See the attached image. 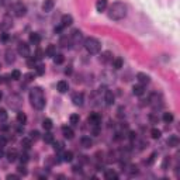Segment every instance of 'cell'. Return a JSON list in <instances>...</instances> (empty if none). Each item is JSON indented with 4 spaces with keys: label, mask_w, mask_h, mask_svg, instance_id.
<instances>
[{
    "label": "cell",
    "mask_w": 180,
    "mask_h": 180,
    "mask_svg": "<svg viewBox=\"0 0 180 180\" xmlns=\"http://www.w3.org/2000/svg\"><path fill=\"white\" fill-rule=\"evenodd\" d=\"M127 16V6L122 1H116L109 7V17L111 20H122Z\"/></svg>",
    "instance_id": "cell-1"
},
{
    "label": "cell",
    "mask_w": 180,
    "mask_h": 180,
    "mask_svg": "<svg viewBox=\"0 0 180 180\" xmlns=\"http://www.w3.org/2000/svg\"><path fill=\"white\" fill-rule=\"evenodd\" d=\"M30 101L32 107L37 110H42L45 107V96L41 87H34L30 91Z\"/></svg>",
    "instance_id": "cell-2"
},
{
    "label": "cell",
    "mask_w": 180,
    "mask_h": 180,
    "mask_svg": "<svg viewBox=\"0 0 180 180\" xmlns=\"http://www.w3.org/2000/svg\"><path fill=\"white\" fill-rule=\"evenodd\" d=\"M84 49L91 54V55H94V54H99L100 49H101V44H100V41L97 38H93V37H89V38L84 39Z\"/></svg>",
    "instance_id": "cell-3"
},
{
    "label": "cell",
    "mask_w": 180,
    "mask_h": 180,
    "mask_svg": "<svg viewBox=\"0 0 180 180\" xmlns=\"http://www.w3.org/2000/svg\"><path fill=\"white\" fill-rule=\"evenodd\" d=\"M17 52H19L20 56L28 58L30 56V45L27 44V42H20L19 46H17Z\"/></svg>",
    "instance_id": "cell-4"
},
{
    "label": "cell",
    "mask_w": 180,
    "mask_h": 180,
    "mask_svg": "<svg viewBox=\"0 0 180 180\" xmlns=\"http://www.w3.org/2000/svg\"><path fill=\"white\" fill-rule=\"evenodd\" d=\"M27 13V7L23 4V3H16L13 7V14L16 17H23V16H26Z\"/></svg>",
    "instance_id": "cell-5"
},
{
    "label": "cell",
    "mask_w": 180,
    "mask_h": 180,
    "mask_svg": "<svg viewBox=\"0 0 180 180\" xmlns=\"http://www.w3.org/2000/svg\"><path fill=\"white\" fill-rule=\"evenodd\" d=\"M136 80H138V83L139 84H148L149 82H151V77L146 75V73H142V72H139V73H136Z\"/></svg>",
    "instance_id": "cell-6"
},
{
    "label": "cell",
    "mask_w": 180,
    "mask_h": 180,
    "mask_svg": "<svg viewBox=\"0 0 180 180\" xmlns=\"http://www.w3.org/2000/svg\"><path fill=\"white\" fill-rule=\"evenodd\" d=\"M89 122L90 125H100V122H101V116L100 114H97V113H93V114H90L89 117Z\"/></svg>",
    "instance_id": "cell-7"
},
{
    "label": "cell",
    "mask_w": 180,
    "mask_h": 180,
    "mask_svg": "<svg viewBox=\"0 0 180 180\" xmlns=\"http://www.w3.org/2000/svg\"><path fill=\"white\" fill-rule=\"evenodd\" d=\"M72 23H73V17L71 14H64L62 16V20H61V26L62 27H69L72 26Z\"/></svg>",
    "instance_id": "cell-8"
},
{
    "label": "cell",
    "mask_w": 180,
    "mask_h": 180,
    "mask_svg": "<svg viewBox=\"0 0 180 180\" xmlns=\"http://www.w3.org/2000/svg\"><path fill=\"white\" fill-rule=\"evenodd\" d=\"M104 101H106L107 106H113L114 104V94H113L111 90H106V93H104Z\"/></svg>",
    "instance_id": "cell-9"
},
{
    "label": "cell",
    "mask_w": 180,
    "mask_h": 180,
    "mask_svg": "<svg viewBox=\"0 0 180 180\" xmlns=\"http://www.w3.org/2000/svg\"><path fill=\"white\" fill-rule=\"evenodd\" d=\"M107 4H109V0H97L96 1V10L99 13H103L104 10L107 9Z\"/></svg>",
    "instance_id": "cell-10"
},
{
    "label": "cell",
    "mask_w": 180,
    "mask_h": 180,
    "mask_svg": "<svg viewBox=\"0 0 180 180\" xmlns=\"http://www.w3.org/2000/svg\"><path fill=\"white\" fill-rule=\"evenodd\" d=\"M55 6V1L54 0H45L44 3H42V11L44 13H49L52 9Z\"/></svg>",
    "instance_id": "cell-11"
},
{
    "label": "cell",
    "mask_w": 180,
    "mask_h": 180,
    "mask_svg": "<svg viewBox=\"0 0 180 180\" xmlns=\"http://www.w3.org/2000/svg\"><path fill=\"white\" fill-rule=\"evenodd\" d=\"M83 100H84V97L82 93H75V94L72 96V101H73L75 106H82V104H83Z\"/></svg>",
    "instance_id": "cell-12"
},
{
    "label": "cell",
    "mask_w": 180,
    "mask_h": 180,
    "mask_svg": "<svg viewBox=\"0 0 180 180\" xmlns=\"http://www.w3.org/2000/svg\"><path fill=\"white\" fill-rule=\"evenodd\" d=\"M132 93H134L135 96H142L144 93H145V87H144V84H134L132 86Z\"/></svg>",
    "instance_id": "cell-13"
},
{
    "label": "cell",
    "mask_w": 180,
    "mask_h": 180,
    "mask_svg": "<svg viewBox=\"0 0 180 180\" xmlns=\"http://www.w3.org/2000/svg\"><path fill=\"white\" fill-rule=\"evenodd\" d=\"M62 134H64L65 138H68V139H72V138H73V135H75V132H73V129H72L71 127L65 125V127H62Z\"/></svg>",
    "instance_id": "cell-14"
},
{
    "label": "cell",
    "mask_w": 180,
    "mask_h": 180,
    "mask_svg": "<svg viewBox=\"0 0 180 180\" xmlns=\"http://www.w3.org/2000/svg\"><path fill=\"white\" fill-rule=\"evenodd\" d=\"M56 89H58L59 93H66L69 90V84H68V82H65V80H61L56 84Z\"/></svg>",
    "instance_id": "cell-15"
},
{
    "label": "cell",
    "mask_w": 180,
    "mask_h": 180,
    "mask_svg": "<svg viewBox=\"0 0 180 180\" xmlns=\"http://www.w3.org/2000/svg\"><path fill=\"white\" fill-rule=\"evenodd\" d=\"M30 42L32 45H38L41 42V35H39L38 32H31L30 34Z\"/></svg>",
    "instance_id": "cell-16"
},
{
    "label": "cell",
    "mask_w": 180,
    "mask_h": 180,
    "mask_svg": "<svg viewBox=\"0 0 180 180\" xmlns=\"http://www.w3.org/2000/svg\"><path fill=\"white\" fill-rule=\"evenodd\" d=\"M104 177H106L107 180H117V179H118V174H117L113 169H109V170H106Z\"/></svg>",
    "instance_id": "cell-17"
},
{
    "label": "cell",
    "mask_w": 180,
    "mask_h": 180,
    "mask_svg": "<svg viewBox=\"0 0 180 180\" xmlns=\"http://www.w3.org/2000/svg\"><path fill=\"white\" fill-rule=\"evenodd\" d=\"M100 61L104 62V64H106V62H110V61H113V54H111L110 51L103 52V54L100 55Z\"/></svg>",
    "instance_id": "cell-18"
},
{
    "label": "cell",
    "mask_w": 180,
    "mask_h": 180,
    "mask_svg": "<svg viewBox=\"0 0 180 180\" xmlns=\"http://www.w3.org/2000/svg\"><path fill=\"white\" fill-rule=\"evenodd\" d=\"M6 156H7V161L9 162H14L17 158H19V154H17V151H16V149H10V151L7 152Z\"/></svg>",
    "instance_id": "cell-19"
},
{
    "label": "cell",
    "mask_w": 180,
    "mask_h": 180,
    "mask_svg": "<svg viewBox=\"0 0 180 180\" xmlns=\"http://www.w3.org/2000/svg\"><path fill=\"white\" fill-rule=\"evenodd\" d=\"M55 54H56V46L55 45H48V48L45 49V55L49 56V58H54Z\"/></svg>",
    "instance_id": "cell-20"
},
{
    "label": "cell",
    "mask_w": 180,
    "mask_h": 180,
    "mask_svg": "<svg viewBox=\"0 0 180 180\" xmlns=\"http://www.w3.org/2000/svg\"><path fill=\"white\" fill-rule=\"evenodd\" d=\"M177 144H179V138H177L176 135H170V136L167 138V145H169L170 148L177 146Z\"/></svg>",
    "instance_id": "cell-21"
},
{
    "label": "cell",
    "mask_w": 180,
    "mask_h": 180,
    "mask_svg": "<svg viewBox=\"0 0 180 180\" xmlns=\"http://www.w3.org/2000/svg\"><path fill=\"white\" fill-rule=\"evenodd\" d=\"M80 144H82L83 148H90V146L93 145V141H91L90 136H83V138L80 139Z\"/></svg>",
    "instance_id": "cell-22"
},
{
    "label": "cell",
    "mask_w": 180,
    "mask_h": 180,
    "mask_svg": "<svg viewBox=\"0 0 180 180\" xmlns=\"http://www.w3.org/2000/svg\"><path fill=\"white\" fill-rule=\"evenodd\" d=\"M16 61V56H14V52L11 49H7L6 51V62L7 64H13Z\"/></svg>",
    "instance_id": "cell-23"
},
{
    "label": "cell",
    "mask_w": 180,
    "mask_h": 180,
    "mask_svg": "<svg viewBox=\"0 0 180 180\" xmlns=\"http://www.w3.org/2000/svg\"><path fill=\"white\" fill-rule=\"evenodd\" d=\"M113 68L114 69H121L122 68V65H124V61H122L121 58H113Z\"/></svg>",
    "instance_id": "cell-24"
},
{
    "label": "cell",
    "mask_w": 180,
    "mask_h": 180,
    "mask_svg": "<svg viewBox=\"0 0 180 180\" xmlns=\"http://www.w3.org/2000/svg\"><path fill=\"white\" fill-rule=\"evenodd\" d=\"M11 19L10 17H4V20H3V24H0V27H1V30H7V28H10L11 27Z\"/></svg>",
    "instance_id": "cell-25"
},
{
    "label": "cell",
    "mask_w": 180,
    "mask_h": 180,
    "mask_svg": "<svg viewBox=\"0 0 180 180\" xmlns=\"http://www.w3.org/2000/svg\"><path fill=\"white\" fill-rule=\"evenodd\" d=\"M21 146L26 149V151H28V149L31 148V138H23L21 139Z\"/></svg>",
    "instance_id": "cell-26"
},
{
    "label": "cell",
    "mask_w": 180,
    "mask_h": 180,
    "mask_svg": "<svg viewBox=\"0 0 180 180\" xmlns=\"http://www.w3.org/2000/svg\"><path fill=\"white\" fill-rule=\"evenodd\" d=\"M72 159H73V152H71V151L64 152V155H62V161L64 162H72Z\"/></svg>",
    "instance_id": "cell-27"
},
{
    "label": "cell",
    "mask_w": 180,
    "mask_h": 180,
    "mask_svg": "<svg viewBox=\"0 0 180 180\" xmlns=\"http://www.w3.org/2000/svg\"><path fill=\"white\" fill-rule=\"evenodd\" d=\"M64 55L62 54H55V56H54V64L55 65H61V64H64Z\"/></svg>",
    "instance_id": "cell-28"
},
{
    "label": "cell",
    "mask_w": 180,
    "mask_h": 180,
    "mask_svg": "<svg viewBox=\"0 0 180 180\" xmlns=\"http://www.w3.org/2000/svg\"><path fill=\"white\" fill-rule=\"evenodd\" d=\"M17 121L23 125V124H26V121H27V116L23 113V111H20V113H17Z\"/></svg>",
    "instance_id": "cell-29"
},
{
    "label": "cell",
    "mask_w": 180,
    "mask_h": 180,
    "mask_svg": "<svg viewBox=\"0 0 180 180\" xmlns=\"http://www.w3.org/2000/svg\"><path fill=\"white\" fill-rule=\"evenodd\" d=\"M42 127H44V129L49 131V129L52 128V120L51 118H45L44 121H42Z\"/></svg>",
    "instance_id": "cell-30"
},
{
    "label": "cell",
    "mask_w": 180,
    "mask_h": 180,
    "mask_svg": "<svg viewBox=\"0 0 180 180\" xmlns=\"http://www.w3.org/2000/svg\"><path fill=\"white\" fill-rule=\"evenodd\" d=\"M69 121H71L72 125H77L79 121H80V117H79V114H72V116L69 117Z\"/></svg>",
    "instance_id": "cell-31"
},
{
    "label": "cell",
    "mask_w": 180,
    "mask_h": 180,
    "mask_svg": "<svg viewBox=\"0 0 180 180\" xmlns=\"http://www.w3.org/2000/svg\"><path fill=\"white\" fill-rule=\"evenodd\" d=\"M72 41H75V42H76V41H79V39L82 38V32L79 31V30H75V31L72 32Z\"/></svg>",
    "instance_id": "cell-32"
},
{
    "label": "cell",
    "mask_w": 180,
    "mask_h": 180,
    "mask_svg": "<svg viewBox=\"0 0 180 180\" xmlns=\"http://www.w3.org/2000/svg\"><path fill=\"white\" fill-rule=\"evenodd\" d=\"M161 135H162L161 129L154 128V129H152V131H151V136H152L154 139H159V138H161Z\"/></svg>",
    "instance_id": "cell-33"
},
{
    "label": "cell",
    "mask_w": 180,
    "mask_h": 180,
    "mask_svg": "<svg viewBox=\"0 0 180 180\" xmlns=\"http://www.w3.org/2000/svg\"><path fill=\"white\" fill-rule=\"evenodd\" d=\"M27 65H28V68H35L37 66V59L34 56H28L27 58Z\"/></svg>",
    "instance_id": "cell-34"
},
{
    "label": "cell",
    "mask_w": 180,
    "mask_h": 180,
    "mask_svg": "<svg viewBox=\"0 0 180 180\" xmlns=\"http://www.w3.org/2000/svg\"><path fill=\"white\" fill-rule=\"evenodd\" d=\"M35 72H37V75H39V76H42L45 73V66L42 64H37V66H35Z\"/></svg>",
    "instance_id": "cell-35"
},
{
    "label": "cell",
    "mask_w": 180,
    "mask_h": 180,
    "mask_svg": "<svg viewBox=\"0 0 180 180\" xmlns=\"http://www.w3.org/2000/svg\"><path fill=\"white\" fill-rule=\"evenodd\" d=\"M169 165H170V158H169V156H165V158H163V162H162V169H163V170H167V169H169Z\"/></svg>",
    "instance_id": "cell-36"
},
{
    "label": "cell",
    "mask_w": 180,
    "mask_h": 180,
    "mask_svg": "<svg viewBox=\"0 0 180 180\" xmlns=\"http://www.w3.org/2000/svg\"><path fill=\"white\" fill-rule=\"evenodd\" d=\"M163 121L165 122H172L173 121V114L172 113H163Z\"/></svg>",
    "instance_id": "cell-37"
},
{
    "label": "cell",
    "mask_w": 180,
    "mask_h": 180,
    "mask_svg": "<svg viewBox=\"0 0 180 180\" xmlns=\"http://www.w3.org/2000/svg\"><path fill=\"white\" fill-rule=\"evenodd\" d=\"M10 77H11L13 80H19V79H21V72L17 71V69H14V71L11 72V75H10Z\"/></svg>",
    "instance_id": "cell-38"
},
{
    "label": "cell",
    "mask_w": 180,
    "mask_h": 180,
    "mask_svg": "<svg viewBox=\"0 0 180 180\" xmlns=\"http://www.w3.org/2000/svg\"><path fill=\"white\" fill-rule=\"evenodd\" d=\"M44 141L46 142V144H52V142H54V135H52L51 132H45Z\"/></svg>",
    "instance_id": "cell-39"
},
{
    "label": "cell",
    "mask_w": 180,
    "mask_h": 180,
    "mask_svg": "<svg viewBox=\"0 0 180 180\" xmlns=\"http://www.w3.org/2000/svg\"><path fill=\"white\" fill-rule=\"evenodd\" d=\"M52 144H54V149H55L56 152L64 151V142H52Z\"/></svg>",
    "instance_id": "cell-40"
},
{
    "label": "cell",
    "mask_w": 180,
    "mask_h": 180,
    "mask_svg": "<svg viewBox=\"0 0 180 180\" xmlns=\"http://www.w3.org/2000/svg\"><path fill=\"white\" fill-rule=\"evenodd\" d=\"M7 120V111L4 109H0V121L4 122Z\"/></svg>",
    "instance_id": "cell-41"
},
{
    "label": "cell",
    "mask_w": 180,
    "mask_h": 180,
    "mask_svg": "<svg viewBox=\"0 0 180 180\" xmlns=\"http://www.w3.org/2000/svg\"><path fill=\"white\" fill-rule=\"evenodd\" d=\"M156 156H158V154H156V152H154V154L149 156L148 161H146V165H152V163L155 162V159H156Z\"/></svg>",
    "instance_id": "cell-42"
},
{
    "label": "cell",
    "mask_w": 180,
    "mask_h": 180,
    "mask_svg": "<svg viewBox=\"0 0 180 180\" xmlns=\"http://www.w3.org/2000/svg\"><path fill=\"white\" fill-rule=\"evenodd\" d=\"M17 172H19L20 174H27V169H26V166H24V163L17 167Z\"/></svg>",
    "instance_id": "cell-43"
},
{
    "label": "cell",
    "mask_w": 180,
    "mask_h": 180,
    "mask_svg": "<svg viewBox=\"0 0 180 180\" xmlns=\"http://www.w3.org/2000/svg\"><path fill=\"white\" fill-rule=\"evenodd\" d=\"M38 136H39L38 131H31V132H30V138H31V141L32 139H34V141H35V139H38Z\"/></svg>",
    "instance_id": "cell-44"
},
{
    "label": "cell",
    "mask_w": 180,
    "mask_h": 180,
    "mask_svg": "<svg viewBox=\"0 0 180 180\" xmlns=\"http://www.w3.org/2000/svg\"><path fill=\"white\" fill-rule=\"evenodd\" d=\"M20 161H21V163H27V162H28V155L21 154L20 155Z\"/></svg>",
    "instance_id": "cell-45"
},
{
    "label": "cell",
    "mask_w": 180,
    "mask_h": 180,
    "mask_svg": "<svg viewBox=\"0 0 180 180\" xmlns=\"http://www.w3.org/2000/svg\"><path fill=\"white\" fill-rule=\"evenodd\" d=\"M42 55H45V52H42L41 49H37V52H35V56H34V58H35L37 61H38V59L42 58Z\"/></svg>",
    "instance_id": "cell-46"
},
{
    "label": "cell",
    "mask_w": 180,
    "mask_h": 180,
    "mask_svg": "<svg viewBox=\"0 0 180 180\" xmlns=\"http://www.w3.org/2000/svg\"><path fill=\"white\" fill-rule=\"evenodd\" d=\"M32 79H34V73H27V75H24V80H26L27 83L31 82Z\"/></svg>",
    "instance_id": "cell-47"
},
{
    "label": "cell",
    "mask_w": 180,
    "mask_h": 180,
    "mask_svg": "<svg viewBox=\"0 0 180 180\" xmlns=\"http://www.w3.org/2000/svg\"><path fill=\"white\" fill-rule=\"evenodd\" d=\"M0 3H1V6L9 7V6H10V4H11V0H1Z\"/></svg>",
    "instance_id": "cell-48"
},
{
    "label": "cell",
    "mask_w": 180,
    "mask_h": 180,
    "mask_svg": "<svg viewBox=\"0 0 180 180\" xmlns=\"http://www.w3.org/2000/svg\"><path fill=\"white\" fill-rule=\"evenodd\" d=\"M0 39H1L3 42H6L7 39H9V34H7V32H3V34H1V37H0Z\"/></svg>",
    "instance_id": "cell-49"
},
{
    "label": "cell",
    "mask_w": 180,
    "mask_h": 180,
    "mask_svg": "<svg viewBox=\"0 0 180 180\" xmlns=\"http://www.w3.org/2000/svg\"><path fill=\"white\" fill-rule=\"evenodd\" d=\"M72 169H73V172H75V173H77V172L80 173V172H82V167L79 166V165H77V166H73Z\"/></svg>",
    "instance_id": "cell-50"
},
{
    "label": "cell",
    "mask_w": 180,
    "mask_h": 180,
    "mask_svg": "<svg viewBox=\"0 0 180 180\" xmlns=\"http://www.w3.org/2000/svg\"><path fill=\"white\" fill-rule=\"evenodd\" d=\"M129 169H131V170H129V173H131V174H134V173H136V172H138V170H136L138 167H136V166H129Z\"/></svg>",
    "instance_id": "cell-51"
},
{
    "label": "cell",
    "mask_w": 180,
    "mask_h": 180,
    "mask_svg": "<svg viewBox=\"0 0 180 180\" xmlns=\"http://www.w3.org/2000/svg\"><path fill=\"white\" fill-rule=\"evenodd\" d=\"M62 28H64L62 26H58V27H55V28H54V31L56 32V34H61V31H62Z\"/></svg>",
    "instance_id": "cell-52"
},
{
    "label": "cell",
    "mask_w": 180,
    "mask_h": 180,
    "mask_svg": "<svg viewBox=\"0 0 180 180\" xmlns=\"http://www.w3.org/2000/svg\"><path fill=\"white\" fill-rule=\"evenodd\" d=\"M65 73H66V75H71L72 73V66H68V69H65Z\"/></svg>",
    "instance_id": "cell-53"
},
{
    "label": "cell",
    "mask_w": 180,
    "mask_h": 180,
    "mask_svg": "<svg viewBox=\"0 0 180 180\" xmlns=\"http://www.w3.org/2000/svg\"><path fill=\"white\" fill-rule=\"evenodd\" d=\"M7 179H19V176H16V174H9Z\"/></svg>",
    "instance_id": "cell-54"
},
{
    "label": "cell",
    "mask_w": 180,
    "mask_h": 180,
    "mask_svg": "<svg viewBox=\"0 0 180 180\" xmlns=\"http://www.w3.org/2000/svg\"><path fill=\"white\" fill-rule=\"evenodd\" d=\"M0 158H3V149H1V146H0Z\"/></svg>",
    "instance_id": "cell-55"
},
{
    "label": "cell",
    "mask_w": 180,
    "mask_h": 180,
    "mask_svg": "<svg viewBox=\"0 0 180 180\" xmlns=\"http://www.w3.org/2000/svg\"><path fill=\"white\" fill-rule=\"evenodd\" d=\"M1 96H3V94H1V91H0V99H1Z\"/></svg>",
    "instance_id": "cell-56"
}]
</instances>
